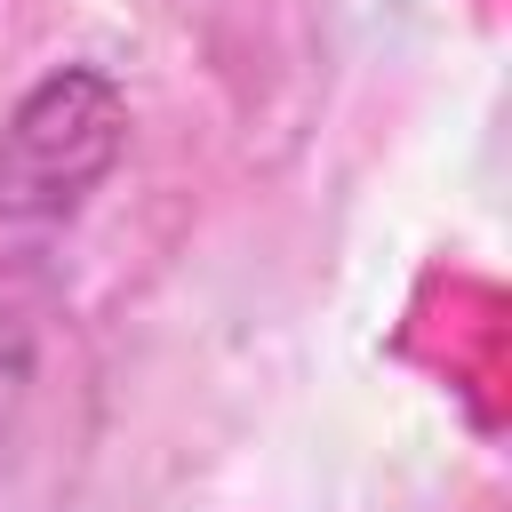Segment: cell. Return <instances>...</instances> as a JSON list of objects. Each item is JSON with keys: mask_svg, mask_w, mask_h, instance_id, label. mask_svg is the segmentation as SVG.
Masks as SVG:
<instances>
[{"mask_svg": "<svg viewBox=\"0 0 512 512\" xmlns=\"http://www.w3.org/2000/svg\"><path fill=\"white\" fill-rule=\"evenodd\" d=\"M120 128L128 104L104 72H48L0 128V216H64L120 160Z\"/></svg>", "mask_w": 512, "mask_h": 512, "instance_id": "6da1fadb", "label": "cell"}, {"mask_svg": "<svg viewBox=\"0 0 512 512\" xmlns=\"http://www.w3.org/2000/svg\"><path fill=\"white\" fill-rule=\"evenodd\" d=\"M24 384H32V320H24V304H16L8 280H0V440L16 432Z\"/></svg>", "mask_w": 512, "mask_h": 512, "instance_id": "7a4b0ae2", "label": "cell"}]
</instances>
